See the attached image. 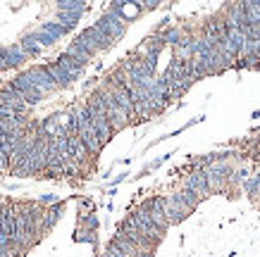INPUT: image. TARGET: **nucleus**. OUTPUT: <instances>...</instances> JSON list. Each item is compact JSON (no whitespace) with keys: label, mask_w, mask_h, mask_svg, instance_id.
Here are the masks:
<instances>
[{"label":"nucleus","mask_w":260,"mask_h":257,"mask_svg":"<svg viewBox=\"0 0 260 257\" xmlns=\"http://www.w3.org/2000/svg\"><path fill=\"white\" fill-rule=\"evenodd\" d=\"M193 210H189L186 205L181 203V198L179 193H174L170 195V198H165V219H167V224L172 226V224H179L181 219H186Z\"/></svg>","instance_id":"obj_1"},{"label":"nucleus","mask_w":260,"mask_h":257,"mask_svg":"<svg viewBox=\"0 0 260 257\" xmlns=\"http://www.w3.org/2000/svg\"><path fill=\"white\" fill-rule=\"evenodd\" d=\"M24 77L29 79V84H31L41 95H46V93H53V91H57L55 84L50 81V77H48L46 69H43V64H36V67H31L29 71H24Z\"/></svg>","instance_id":"obj_2"},{"label":"nucleus","mask_w":260,"mask_h":257,"mask_svg":"<svg viewBox=\"0 0 260 257\" xmlns=\"http://www.w3.org/2000/svg\"><path fill=\"white\" fill-rule=\"evenodd\" d=\"M186 188H189V191H193L201 200L213 193V191H210V186H208V179H205V169H203V167L186 176Z\"/></svg>","instance_id":"obj_3"},{"label":"nucleus","mask_w":260,"mask_h":257,"mask_svg":"<svg viewBox=\"0 0 260 257\" xmlns=\"http://www.w3.org/2000/svg\"><path fill=\"white\" fill-rule=\"evenodd\" d=\"M26 60V55L22 53L19 46H8V48H0V64H3V71L5 69H15L19 64Z\"/></svg>","instance_id":"obj_4"},{"label":"nucleus","mask_w":260,"mask_h":257,"mask_svg":"<svg viewBox=\"0 0 260 257\" xmlns=\"http://www.w3.org/2000/svg\"><path fill=\"white\" fill-rule=\"evenodd\" d=\"M43 69H46V74L50 77V81L55 84V88H67L70 84H74V79L67 74V71L60 67L57 62H50V64H43Z\"/></svg>","instance_id":"obj_5"},{"label":"nucleus","mask_w":260,"mask_h":257,"mask_svg":"<svg viewBox=\"0 0 260 257\" xmlns=\"http://www.w3.org/2000/svg\"><path fill=\"white\" fill-rule=\"evenodd\" d=\"M55 62L60 64V67H62V69L67 71V74H70L72 79H79V77H81V71H84V67H79V64L74 62V60H72V57H70L67 53L60 55V57H57Z\"/></svg>","instance_id":"obj_6"},{"label":"nucleus","mask_w":260,"mask_h":257,"mask_svg":"<svg viewBox=\"0 0 260 257\" xmlns=\"http://www.w3.org/2000/svg\"><path fill=\"white\" fill-rule=\"evenodd\" d=\"M64 53L70 55V57H72V60H74V62H77V64H79V67H86V64H88V60H91V55H88L86 50H81L79 46H74V43H72V46L67 48Z\"/></svg>","instance_id":"obj_7"},{"label":"nucleus","mask_w":260,"mask_h":257,"mask_svg":"<svg viewBox=\"0 0 260 257\" xmlns=\"http://www.w3.org/2000/svg\"><path fill=\"white\" fill-rule=\"evenodd\" d=\"M17 46L22 48V53L26 55V57H31V55H39V50H41V46L36 43V39H34V33H29V36H24Z\"/></svg>","instance_id":"obj_8"},{"label":"nucleus","mask_w":260,"mask_h":257,"mask_svg":"<svg viewBox=\"0 0 260 257\" xmlns=\"http://www.w3.org/2000/svg\"><path fill=\"white\" fill-rule=\"evenodd\" d=\"M84 10H86V5L84 3H60L57 5V12H64V15H84Z\"/></svg>","instance_id":"obj_9"},{"label":"nucleus","mask_w":260,"mask_h":257,"mask_svg":"<svg viewBox=\"0 0 260 257\" xmlns=\"http://www.w3.org/2000/svg\"><path fill=\"white\" fill-rule=\"evenodd\" d=\"M179 198H181V203L186 205L189 210H196V205L201 203V198H198L193 191H189V188H184V191H179Z\"/></svg>","instance_id":"obj_10"},{"label":"nucleus","mask_w":260,"mask_h":257,"mask_svg":"<svg viewBox=\"0 0 260 257\" xmlns=\"http://www.w3.org/2000/svg\"><path fill=\"white\" fill-rule=\"evenodd\" d=\"M160 39H162V43H172V46H177L181 41V31L179 29H174V26H170V29H165V31L160 33Z\"/></svg>","instance_id":"obj_11"},{"label":"nucleus","mask_w":260,"mask_h":257,"mask_svg":"<svg viewBox=\"0 0 260 257\" xmlns=\"http://www.w3.org/2000/svg\"><path fill=\"white\" fill-rule=\"evenodd\" d=\"M0 71H3V64H0Z\"/></svg>","instance_id":"obj_12"}]
</instances>
